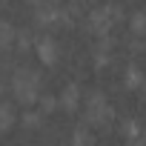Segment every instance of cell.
Segmentation results:
<instances>
[{
  "label": "cell",
  "instance_id": "obj_1",
  "mask_svg": "<svg viewBox=\"0 0 146 146\" xmlns=\"http://www.w3.org/2000/svg\"><path fill=\"white\" fill-rule=\"evenodd\" d=\"M40 57H43V63H52V60L57 57V49H54L52 43H43V46H40Z\"/></svg>",
  "mask_w": 146,
  "mask_h": 146
}]
</instances>
